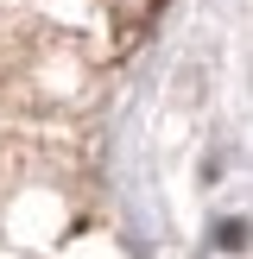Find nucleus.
<instances>
[{
    "instance_id": "obj_1",
    "label": "nucleus",
    "mask_w": 253,
    "mask_h": 259,
    "mask_svg": "<svg viewBox=\"0 0 253 259\" xmlns=\"http://www.w3.org/2000/svg\"><path fill=\"white\" fill-rule=\"evenodd\" d=\"M108 7H114V13H120V19H126V25H146V19H152V13H158V0H108Z\"/></svg>"
}]
</instances>
